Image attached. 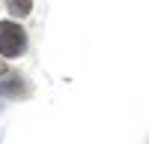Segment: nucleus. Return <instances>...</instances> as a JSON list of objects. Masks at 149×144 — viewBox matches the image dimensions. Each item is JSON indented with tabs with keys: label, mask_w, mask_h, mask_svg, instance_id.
Returning a JSON list of instances; mask_svg holds the SVG:
<instances>
[{
	"label": "nucleus",
	"mask_w": 149,
	"mask_h": 144,
	"mask_svg": "<svg viewBox=\"0 0 149 144\" xmlns=\"http://www.w3.org/2000/svg\"><path fill=\"white\" fill-rule=\"evenodd\" d=\"M24 45H27V33H24L21 24L0 21V54L3 57H18V54H24Z\"/></svg>",
	"instance_id": "f257e3e1"
},
{
	"label": "nucleus",
	"mask_w": 149,
	"mask_h": 144,
	"mask_svg": "<svg viewBox=\"0 0 149 144\" xmlns=\"http://www.w3.org/2000/svg\"><path fill=\"white\" fill-rule=\"evenodd\" d=\"M6 9H9L15 18H24V15L33 9V0H6Z\"/></svg>",
	"instance_id": "f03ea898"
},
{
	"label": "nucleus",
	"mask_w": 149,
	"mask_h": 144,
	"mask_svg": "<svg viewBox=\"0 0 149 144\" xmlns=\"http://www.w3.org/2000/svg\"><path fill=\"white\" fill-rule=\"evenodd\" d=\"M3 75H9V72H6V63L0 60V78H3Z\"/></svg>",
	"instance_id": "7ed1b4c3"
}]
</instances>
